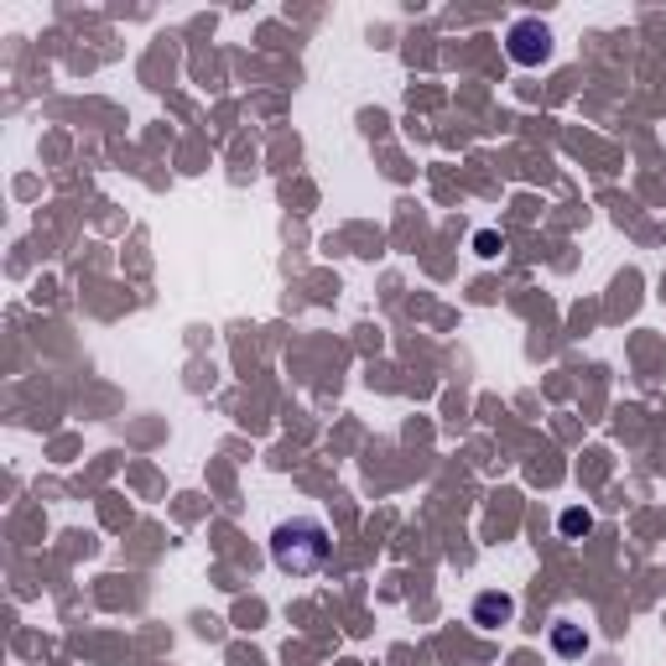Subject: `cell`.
I'll return each instance as SVG.
<instances>
[{
    "instance_id": "obj_1",
    "label": "cell",
    "mask_w": 666,
    "mask_h": 666,
    "mask_svg": "<svg viewBox=\"0 0 666 666\" xmlns=\"http://www.w3.org/2000/svg\"><path fill=\"white\" fill-rule=\"evenodd\" d=\"M329 557H333V541H329V526L318 516H292L271 531V562L281 573L313 578L329 568Z\"/></svg>"
},
{
    "instance_id": "obj_2",
    "label": "cell",
    "mask_w": 666,
    "mask_h": 666,
    "mask_svg": "<svg viewBox=\"0 0 666 666\" xmlns=\"http://www.w3.org/2000/svg\"><path fill=\"white\" fill-rule=\"evenodd\" d=\"M505 53H511V63H520V68H541V63L552 57V32H547V21L520 17L516 26L505 32Z\"/></svg>"
},
{
    "instance_id": "obj_3",
    "label": "cell",
    "mask_w": 666,
    "mask_h": 666,
    "mask_svg": "<svg viewBox=\"0 0 666 666\" xmlns=\"http://www.w3.org/2000/svg\"><path fill=\"white\" fill-rule=\"evenodd\" d=\"M511 614H516V599L511 593H480L474 599V625H484V630L511 625Z\"/></svg>"
},
{
    "instance_id": "obj_4",
    "label": "cell",
    "mask_w": 666,
    "mask_h": 666,
    "mask_svg": "<svg viewBox=\"0 0 666 666\" xmlns=\"http://www.w3.org/2000/svg\"><path fill=\"white\" fill-rule=\"evenodd\" d=\"M552 646H557V656H583V651H589V635H583V625H568V620H562V625L552 630Z\"/></svg>"
},
{
    "instance_id": "obj_5",
    "label": "cell",
    "mask_w": 666,
    "mask_h": 666,
    "mask_svg": "<svg viewBox=\"0 0 666 666\" xmlns=\"http://www.w3.org/2000/svg\"><path fill=\"white\" fill-rule=\"evenodd\" d=\"M557 526H562V537H589V531H593V516L573 505V511H562V520H557Z\"/></svg>"
}]
</instances>
